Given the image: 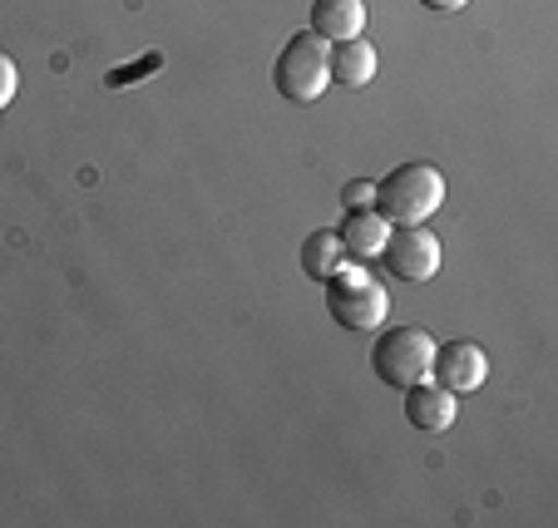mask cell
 <instances>
[{
	"mask_svg": "<svg viewBox=\"0 0 558 528\" xmlns=\"http://www.w3.org/2000/svg\"><path fill=\"white\" fill-rule=\"evenodd\" d=\"M341 262H347V247H341V237L327 233V228H322V233H312L302 243V272L312 277V282H327Z\"/></svg>",
	"mask_w": 558,
	"mask_h": 528,
	"instance_id": "cell-11",
	"label": "cell"
},
{
	"mask_svg": "<svg viewBox=\"0 0 558 528\" xmlns=\"http://www.w3.org/2000/svg\"><path fill=\"white\" fill-rule=\"evenodd\" d=\"M376 50H371V40H341L337 50L327 54V70H331V85H347V89H366L371 79H376Z\"/></svg>",
	"mask_w": 558,
	"mask_h": 528,
	"instance_id": "cell-10",
	"label": "cell"
},
{
	"mask_svg": "<svg viewBox=\"0 0 558 528\" xmlns=\"http://www.w3.org/2000/svg\"><path fill=\"white\" fill-rule=\"evenodd\" d=\"M341 247H347V262H371V257H380V247H386L390 237V222L380 218V208H351L347 222L337 228Z\"/></svg>",
	"mask_w": 558,
	"mask_h": 528,
	"instance_id": "cell-8",
	"label": "cell"
},
{
	"mask_svg": "<svg viewBox=\"0 0 558 528\" xmlns=\"http://www.w3.org/2000/svg\"><path fill=\"white\" fill-rule=\"evenodd\" d=\"M322 286H327V311L337 327L376 331L390 317V296L380 286V277L366 272V262H341Z\"/></svg>",
	"mask_w": 558,
	"mask_h": 528,
	"instance_id": "cell-2",
	"label": "cell"
},
{
	"mask_svg": "<svg viewBox=\"0 0 558 528\" xmlns=\"http://www.w3.org/2000/svg\"><path fill=\"white\" fill-rule=\"evenodd\" d=\"M15 89H21V70H15V60L5 50H0V109L15 99Z\"/></svg>",
	"mask_w": 558,
	"mask_h": 528,
	"instance_id": "cell-14",
	"label": "cell"
},
{
	"mask_svg": "<svg viewBox=\"0 0 558 528\" xmlns=\"http://www.w3.org/2000/svg\"><path fill=\"white\" fill-rule=\"evenodd\" d=\"M380 262L401 282H430L440 272V237L425 233L421 222L415 228H390L386 247H380Z\"/></svg>",
	"mask_w": 558,
	"mask_h": 528,
	"instance_id": "cell-5",
	"label": "cell"
},
{
	"mask_svg": "<svg viewBox=\"0 0 558 528\" xmlns=\"http://www.w3.org/2000/svg\"><path fill=\"white\" fill-rule=\"evenodd\" d=\"M440 202H445L440 169H430V163H421V159L396 163V169L376 183V208L390 228H415V222H425Z\"/></svg>",
	"mask_w": 558,
	"mask_h": 528,
	"instance_id": "cell-1",
	"label": "cell"
},
{
	"mask_svg": "<svg viewBox=\"0 0 558 528\" xmlns=\"http://www.w3.org/2000/svg\"><path fill=\"white\" fill-rule=\"evenodd\" d=\"M341 202H347V212L351 208H376V183H371V179L347 183V188H341Z\"/></svg>",
	"mask_w": 558,
	"mask_h": 528,
	"instance_id": "cell-13",
	"label": "cell"
},
{
	"mask_svg": "<svg viewBox=\"0 0 558 528\" xmlns=\"http://www.w3.org/2000/svg\"><path fill=\"white\" fill-rule=\"evenodd\" d=\"M272 85H277V95H287L292 105H312V99L327 95V85H331L327 40L312 35V30L292 35V40L282 45V54H277V64H272Z\"/></svg>",
	"mask_w": 558,
	"mask_h": 528,
	"instance_id": "cell-4",
	"label": "cell"
},
{
	"mask_svg": "<svg viewBox=\"0 0 558 528\" xmlns=\"http://www.w3.org/2000/svg\"><path fill=\"white\" fill-rule=\"evenodd\" d=\"M366 30V0H316L312 5V35L322 40H356Z\"/></svg>",
	"mask_w": 558,
	"mask_h": 528,
	"instance_id": "cell-9",
	"label": "cell"
},
{
	"mask_svg": "<svg viewBox=\"0 0 558 528\" xmlns=\"http://www.w3.org/2000/svg\"><path fill=\"white\" fill-rule=\"evenodd\" d=\"M454 415H460V395H450L445 385H435V381L405 385V420H411V430L445 434L454 425Z\"/></svg>",
	"mask_w": 558,
	"mask_h": 528,
	"instance_id": "cell-7",
	"label": "cell"
},
{
	"mask_svg": "<svg viewBox=\"0 0 558 528\" xmlns=\"http://www.w3.org/2000/svg\"><path fill=\"white\" fill-rule=\"evenodd\" d=\"M435 346H440V341L425 327H390V331H380L376 351H371V366H376V376L390 391H405V385H415V381H430Z\"/></svg>",
	"mask_w": 558,
	"mask_h": 528,
	"instance_id": "cell-3",
	"label": "cell"
},
{
	"mask_svg": "<svg viewBox=\"0 0 558 528\" xmlns=\"http://www.w3.org/2000/svg\"><path fill=\"white\" fill-rule=\"evenodd\" d=\"M425 11H464V5H470V0H421Z\"/></svg>",
	"mask_w": 558,
	"mask_h": 528,
	"instance_id": "cell-15",
	"label": "cell"
},
{
	"mask_svg": "<svg viewBox=\"0 0 558 528\" xmlns=\"http://www.w3.org/2000/svg\"><path fill=\"white\" fill-rule=\"evenodd\" d=\"M489 376V360L485 351L474 346V341H445V346H435V366H430V381L445 385L450 395H470L480 391Z\"/></svg>",
	"mask_w": 558,
	"mask_h": 528,
	"instance_id": "cell-6",
	"label": "cell"
},
{
	"mask_svg": "<svg viewBox=\"0 0 558 528\" xmlns=\"http://www.w3.org/2000/svg\"><path fill=\"white\" fill-rule=\"evenodd\" d=\"M158 64H163V54H144V60H138V64H129V70H124V64H119V70H109V74H105V85H109V89L138 85L144 74H154V70H158Z\"/></svg>",
	"mask_w": 558,
	"mask_h": 528,
	"instance_id": "cell-12",
	"label": "cell"
}]
</instances>
